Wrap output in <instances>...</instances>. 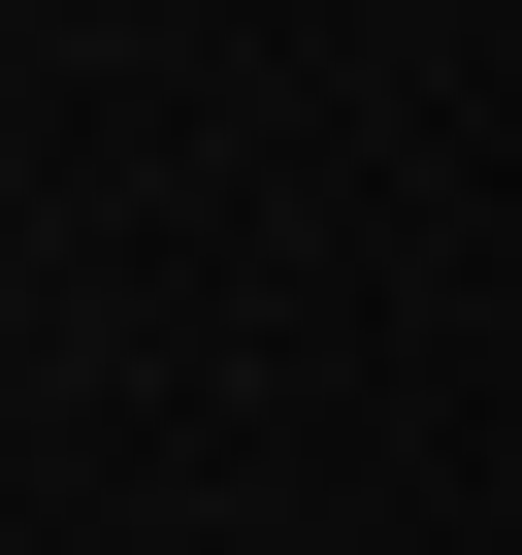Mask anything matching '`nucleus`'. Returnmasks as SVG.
<instances>
[]
</instances>
